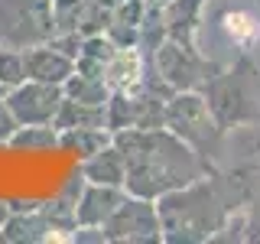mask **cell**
Listing matches in <instances>:
<instances>
[{"label": "cell", "mask_w": 260, "mask_h": 244, "mask_svg": "<svg viewBox=\"0 0 260 244\" xmlns=\"http://www.w3.org/2000/svg\"><path fill=\"white\" fill-rule=\"evenodd\" d=\"M104 127L111 134L134 127V95L127 92H111V98L104 101Z\"/></svg>", "instance_id": "cell-19"}, {"label": "cell", "mask_w": 260, "mask_h": 244, "mask_svg": "<svg viewBox=\"0 0 260 244\" xmlns=\"http://www.w3.org/2000/svg\"><path fill=\"white\" fill-rule=\"evenodd\" d=\"M108 143H114V134L108 127H72L59 130V146H65L69 153H75L78 160H88L91 153L104 150Z\"/></svg>", "instance_id": "cell-15"}, {"label": "cell", "mask_w": 260, "mask_h": 244, "mask_svg": "<svg viewBox=\"0 0 260 244\" xmlns=\"http://www.w3.org/2000/svg\"><path fill=\"white\" fill-rule=\"evenodd\" d=\"M150 72H156L173 92H199V88H205L215 78L218 69L202 55V49L166 39L150 55Z\"/></svg>", "instance_id": "cell-4"}, {"label": "cell", "mask_w": 260, "mask_h": 244, "mask_svg": "<svg viewBox=\"0 0 260 244\" xmlns=\"http://www.w3.org/2000/svg\"><path fill=\"white\" fill-rule=\"evenodd\" d=\"M62 85H49V81H20L7 92V108L13 111V117L20 124H52L62 104Z\"/></svg>", "instance_id": "cell-7"}, {"label": "cell", "mask_w": 260, "mask_h": 244, "mask_svg": "<svg viewBox=\"0 0 260 244\" xmlns=\"http://www.w3.org/2000/svg\"><path fill=\"white\" fill-rule=\"evenodd\" d=\"M150 4H166V0H150Z\"/></svg>", "instance_id": "cell-25"}, {"label": "cell", "mask_w": 260, "mask_h": 244, "mask_svg": "<svg viewBox=\"0 0 260 244\" xmlns=\"http://www.w3.org/2000/svg\"><path fill=\"white\" fill-rule=\"evenodd\" d=\"M114 143L120 146L127 163L124 189L130 195H143V199L156 202L166 192H176L208 173L199 150H192L169 127H156V130L130 127L114 134Z\"/></svg>", "instance_id": "cell-1"}, {"label": "cell", "mask_w": 260, "mask_h": 244, "mask_svg": "<svg viewBox=\"0 0 260 244\" xmlns=\"http://www.w3.org/2000/svg\"><path fill=\"white\" fill-rule=\"evenodd\" d=\"M159 202V222H162V238L169 241H199L211 238L224 222V205L218 202V189L205 182V176L195 182L182 186L176 192H166Z\"/></svg>", "instance_id": "cell-2"}, {"label": "cell", "mask_w": 260, "mask_h": 244, "mask_svg": "<svg viewBox=\"0 0 260 244\" xmlns=\"http://www.w3.org/2000/svg\"><path fill=\"white\" fill-rule=\"evenodd\" d=\"M0 81L7 88L26 81V65H23V49H10L0 46Z\"/></svg>", "instance_id": "cell-21"}, {"label": "cell", "mask_w": 260, "mask_h": 244, "mask_svg": "<svg viewBox=\"0 0 260 244\" xmlns=\"http://www.w3.org/2000/svg\"><path fill=\"white\" fill-rule=\"evenodd\" d=\"M10 215H13V205L0 199V225H7V218H10Z\"/></svg>", "instance_id": "cell-23"}, {"label": "cell", "mask_w": 260, "mask_h": 244, "mask_svg": "<svg viewBox=\"0 0 260 244\" xmlns=\"http://www.w3.org/2000/svg\"><path fill=\"white\" fill-rule=\"evenodd\" d=\"M7 92H10V88H7L4 81H0V101H4V98H7Z\"/></svg>", "instance_id": "cell-24"}, {"label": "cell", "mask_w": 260, "mask_h": 244, "mask_svg": "<svg viewBox=\"0 0 260 244\" xmlns=\"http://www.w3.org/2000/svg\"><path fill=\"white\" fill-rule=\"evenodd\" d=\"M55 130H72V127H104V104H85L75 98H62L59 114L52 120Z\"/></svg>", "instance_id": "cell-16"}, {"label": "cell", "mask_w": 260, "mask_h": 244, "mask_svg": "<svg viewBox=\"0 0 260 244\" xmlns=\"http://www.w3.org/2000/svg\"><path fill=\"white\" fill-rule=\"evenodd\" d=\"M218 26L228 36V43H234L238 49H250L260 39V20L244 7H234V10H221L218 13Z\"/></svg>", "instance_id": "cell-14"}, {"label": "cell", "mask_w": 260, "mask_h": 244, "mask_svg": "<svg viewBox=\"0 0 260 244\" xmlns=\"http://www.w3.org/2000/svg\"><path fill=\"white\" fill-rule=\"evenodd\" d=\"M146 4H150V0H120V4H114L104 36H108L114 46H137V39H140V23L146 16Z\"/></svg>", "instance_id": "cell-13"}, {"label": "cell", "mask_w": 260, "mask_h": 244, "mask_svg": "<svg viewBox=\"0 0 260 244\" xmlns=\"http://www.w3.org/2000/svg\"><path fill=\"white\" fill-rule=\"evenodd\" d=\"M208 0H166L162 4V20H166V36L182 46L199 49L202 16H205Z\"/></svg>", "instance_id": "cell-10"}, {"label": "cell", "mask_w": 260, "mask_h": 244, "mask_svg": "<svg viewBox=\"0 0 260 244\" xmlns=\"http://www.w3.org/2000/svg\"><path fill=\"white\" fill-rule=\"evenodd\" d=\"M111 52H114V43L104 36V33H98V36H85L81 52H78V59H75V69L85 72V75H101L104 62H108Z\"/></svg>", "instance_id": "cell-18"}, {"label": "cell", "mask_w": 260, "mask_h": 244, "mask_svg": "<svg viewBox=\"0 0 260 244\" xmlns=\"http://www.w3.org/2000/svg\"><path fill=\"white\" fill-rule=\"evenodd\" d=\"M146 72H150V62H146L140 46H114V52L108 55V62H104L101 78L111 92L134 95L146 85Z\"/></svg>", "instance_id": "cell-8"}, {"label": "cell", "mask_w": 260, "mask_h": 244, "mask_svg": "<svg viewBox=\"0 0 260 244\" xmlns=\"http://www.w3.org/2000/svg\"><path fill=\"white\" fill-rule=\"evenodd\" d=\"M81 176H85L88 182H98V186H117V189H124V182H127V163H124L120 146L117 143H108L104 150H98L88 160H81Z\"/></svg>", "instance_id": "cell-12"}, {"label": "cell", "mask_w": 260, "mask_h": 244, "mask_svg": "<svg viewBox=\"0 0 260 244\" xmlns=\"http://www.w3.org/2000/svg\"><path fill=\"white\" fill-rule=\"evenodd\" d=\"M16 127H20V120H16L13 111L7 108V101H0V143H10Z\"/></svg>", "instance_id": "cell-22"}, {"label": "cell", "mask_w": 260, "mask_h": 244, "mask_svg": "<svg viewBox=\"0 0 260 244\" xmlns=\"http://www.w3.org/2000/svg\"><path fill=\"white\" fill-rule=\"evenodd\" d=\"M166 127L176 137H182L192 150H205L218 140V117L208 108V98L199 92H176L166 104Z\"/></svg>", "instance_id": "cell-5"}, {"label": "cell", "mask_w": 260, "mask_h": 244, "mask_svg": "<svg viewBox=\"0 0 260 244\" xmlns=\"http://www.w3.org/2000/svg\"><path fill=\"white\" fill-rule=\"evenodd\" d=\"M52 33V0H0V46L29 49Z\"/></svg>", "instance_id": "cell-3"}, {"label": "cell", "mask_w": 260, "mask_h": 244, "mask_svg": "<svg viewBox=\"0 0 260 244\" xmlns=\"http://www.w3.org/2000/svg\"><path fill=\"white\" fill-rule=\"evenodd\" d=\"M124 199H127V189L85 182V189L78 192V202H75V225L78 228H101Z\"/></svg>", "instance_id": "cell-9"}, {"label": "cell", "mask_w": 260, "mask_h": 244, "mask_svg": "<svg viewBox=\"0 0 260 244\" xmlns=\"http://www.w3.org/2000/svg\"><path fill=\"white\" fill-rule=\"evenodd\" d=\"M104 241H159L162 238V222L159 208L153 199L130 195L114 208V215L101 225Z\"/></svg>", "instance_id": "cell-6"}, {"label": "cell", "mask_w": 260, "mask_h": 244, "mask_svg": "<svg viewBox=\"0 0 260 244\" xmlns=\"http://www.w3.org/2000/svg\"><path fill=\"white\" fill-rule=\"evenodd\" d=\"M10 146H23V150H52L59 146V130L52 124H20L13 134Z\"/></svg>", "instance_id": "cell-20"}, {"label": "cell", "mask_w": 260, "mask_h": 244, "mask_svg": "<svg viewBox=\"0 0 260 244\" xmlns=\"http://www.w3.org/2000/svg\"><path fill=\"white\" fill-rule=\"evenodd\" d=\"M114 4H120V0H114Z\"/></svg>", "instance_id": "cell-26"}, {"label": "cell", "mask_w": 260, "mask_h": 244, "mask_svg": "<svg viewBox=\"0 0 260 244\" xmlns=\"http://www.w3.org/2000/svg\"><path fill=\"white\" fill-rule=\"evenodd\" d=\"M23 65H26V78L49 81V85H65V78L75 72V59L59 52L52 43H39V46L23 49Z\"/></svg>", "instance_id": "cell-11"}, {"label": "cell", "mask_w": 260, "mask_h": 244, "mask_svg": "<svg viewBox=\"0 0 260 244\" xmlns=\"http://www.w3.org/2000/svg\"><path fill=\"white\" fill-rule=\"evenodd\" d=\"M65 98H75V101H85V104H104L111 98V88L104 85L101 75H85V72H72L62 85Z\"/></svg>", "instance_id": "cell-17"}]
</instances>
